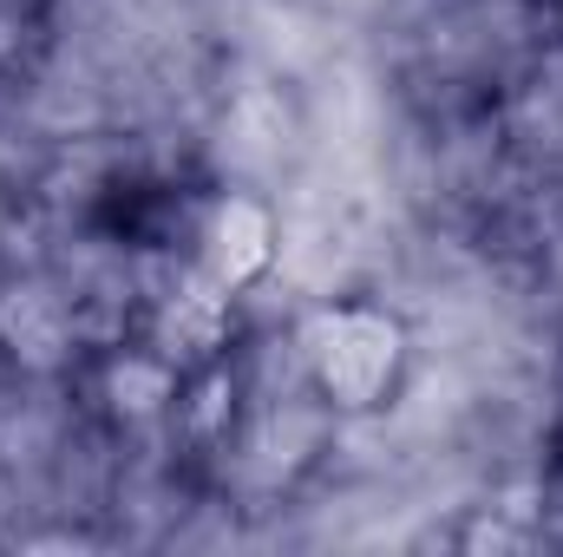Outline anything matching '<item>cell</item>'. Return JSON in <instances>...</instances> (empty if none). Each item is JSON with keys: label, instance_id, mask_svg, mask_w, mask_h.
I'll return each mask as SVG.
<instances>
[{"label": "cell", "instance_id": "6da1fadb", "mask_svg": "<svg viewBox=\"0 0 563 557\" xmlns=\"http://www.w3.org/2000/svg\"><path fill=\"white\" fill-rule=\"evenodd\" d=\"M314 341V368H321V387L341 401V407H374L380 387L394 381V361H400V335L394 321L380 315H321V328L308 335Z\"/></svg>", "mask_w": 563, "mask_h": 557}, {"label": "cell", "instance_id": "7a4b0ae2", "mask_svg": "<svg viewBox=\"0 0 563 557\" xmlns=\"http://www.w3.org/2000/svg\"><path fill=\"white\" fill-rule=\"evenodd\" d=\"M210 270L217 282H243L250 270H263L269 256H276V230H269V217L256 210V204H223L217 210V223H210Z\"/></svg>", "mask_w": 563, "mask_h": 557}]
</instances>
